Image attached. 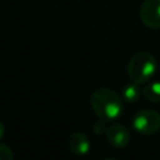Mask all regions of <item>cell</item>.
Listing matches in <instances>:
<instances>
[{
  "label": "cell",
  "instance_id": "52a82bcc",
  "mask_svg": "<svg viewBox=\"0 0 160 160\" xmlns=\"http://www.w3.org/2000/svg\"><path fill=\"white\" fill-rule=\"evenodd\" d=\"M142 94V90L139 88V84L130 82L122 88V98L128 102H135L140 99V95Z\"/></svg>",
  "mask_w": 160,
  "mask_h": 160
},
{
  "label": "cell",
  "instance_id": "6da1fadb",
  "mask_svg": "<svg viewBox=\"0 0 160 160\" xmlns=\"http://www.w3.org/2000/svg\"><path fill=\"white\" fill-rule=\"evenodd\" d=\"M90 105L96 116L102 121H112L118 119L124 109L121 98L111 89L99 88L91 92Z\"/></svg>",
  "mask_w": 160,
  "mask_h": 160
},
{
  "label": "cell",
  "instance_id": "8992f818",
  "mask_svg": "<svg viewBox=\"0 0 160 160\" xmlns=\"http://www.w3.org/2000/svg\"><path fill=\"white\" fill-rule=\"evenodd\" d=\"M66 146L70 150V152L75 154V155H86L90 150V140L88 138V135H85L84 132L76 131L72 132L68 140H66Z\"/></svg>",
  "mask_w": 160,
  "mask_h": 160
},
{
  "label": "cell",
  "instance_id": "277c9868",
  "mask_svg": "<svg viewBox=\"0 0 160 160\" xmlns=\"http://www.w3.org/2000/svg\"><path fill=\"white\" fill-rule=\"evenodd\" d=\"M140 19L150 29H160V0H144L140 8Z\"/></svg>",
  "mask_w": 160,
  "mask_h": 160
},
{
  "label": "cell",
  "instance_id": "ba28073f",
  "mask_svg": "<svg viewBox=\"0 0 160 160\" xmlns=\"http://www.w3.org/2000/svg\"><path fill=\"white\" fill-rule=\"evenodd\" d=\"M142 95L154 102H160V81L150 82L142 89Z\"/></svg>",
  "mask_w": 160,
  "mask_h": 160
},
{
  "label": "cell",
  "instance_id": "3957f363",
  "mask_svg": "<svg viewBox=\"0 0 160 160\" xmlns=\"http://www.w3.org/2000/svg\"><path fill=\"white\" fill-rule=\"evenodd\" d=\"M132 126L140 134H155L160 129V114L151 109L139 110L132 119Z\"/></svg>",
  "mask_w": 160,
  "mask_h": 160
},
{
  "label": "cell",
  "instance_id": "7a4b0ae2",
  "mask_svg": "<svg viewBox=\"0 0 160 160\" xmlns=\"http://www.w3.org/2000/svg\"><path fill=\"white\" fill-rule=\"evenodd\" d=\"M156 72V60L148 51L136 52L129 61L128 74L132 82L145 84L152 79Z\"/></svg>",
  "mask_w": 160,
  "mask_h": 160
},
{
  "label": "cell",
  "instance_id": "8fae6325",
  "mask_svg": "<svg viewBox=\"0 0 160 160\" xmlns=\"http://www.w3.org/2000/svg\"><path fill=\"white\" fill-rule=\"evenodd\" d=\"M104 160H119V159H112V158H109V159H104Z\"/></svg>",
  "mask_w": 160,
  "mask_h": 160
},
{
  "label": "cell",
  "instance_id": "9c48e42d",
  "mask_svg": "<svg viewBox=\"0 0 160 160\" xmlns=\"http://www.w3.org/2000/svg\"><path fill=\"white\" fill-rule=\"evenodd\" d=\"M0 160H14L11 149L5 144H0Z\"/></svg>",
  "mask_w": 160,
  "mask_h": 160
},
{
  "label": "cell",
  "instance_id": "5b68a950",
  "mask_svg": "<svg viewBox=\"0 0 160 160\" xmlns=\"http://www.w3.org/2000/svg\"><path fill=\"white\" fill-rule=\"evenodd\" d=\"M106 140L108 142L114 146V148H118V149H122L125 148L129 141H130V132L129 130L120 125V124H115V125H111L106 129Z\"/></svg>",
  "mask_w": 160,
  "mask_h": 160
},
{
  "label": "cell",
  "instance_id": "30bf717a",
  "mask_svg": "<svg viewBox=\"0 0 160 160\" xmlns=\"http://www.w3.org/2000/svg\"><path fill=\"white\" fill-rule=\"evenodd\" d=\"M4 135H5V125H4V122L0 120V140L4 138Z\"/></svg>",
  "mask_w": 160,
  "mask_h": 160
}]
</instances>
